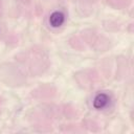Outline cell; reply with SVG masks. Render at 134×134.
Returning <instances> with one entry per match:
<instances>
[{"label": "cell", "instance_id": "obj_1", "mask_svg": "<svg viewBox=\"0 0 134 134\" xmlns=\"http://www.w3.org/2000/svg\"><path fill=\"white\" fill-rule=\"evenodd\" d=\"M49 22H50L51 26L59 27L64 22V15L61 12H53L49 17Z\"/></svg>", "mask_w": 134, "mask_h": 134}, {"label": "cell", "instance_id": "obj_2", "mask_svg": "<svg viewBox=\"0 0 134 134\" xmlns=\"http://www.w3.org/2000/svg\"><path fill=\"white\" fill-rule=\"evenodd\" d=\"M108 104V96L105 93H99L95 96L93 100V106L96 109H102Z\"/></svg>", "mask_w": 134, "mask_h": 134}]
</instances>
